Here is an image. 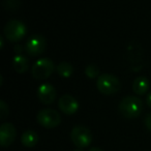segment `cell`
<instances>
[{"instance_id":"cell-9","label":"cell","mask_w":151,"mask_h":151,"mask_svg":"<svg viewBox=\"0 0 151 151\" xmlns=\"http://www.w3.org/2000/svg\"><path fill=\"white\" fill-rule=\"evenodd\" d=\"M58 107L63 113L67 115L76 113L79 109V103L78 101L70 94H64L59 99L58 101Z\"/></svg>"},{"instance_id":"cell-3","label":"cell","mask_w":151,"mask_h":151,"mask_svg":"<svg viewBox=\"0 0 151 151\" xmlns=\"http://www.w3.org/2000/svg\"><path fill=\"white\" fill-rule=\"evenodd\" d=\"M54 62L48 57L40 58L33 63L31 68V73L36 79H47L54 71Z\"/></svg>"},{"instance_id":"cell-20","label":"cell","mask_w":151,"mask_h":151,"mask_svg":"<svg viewBox=\"0 0 151 151\" xmlns=\"http://www.w3.org/2000/svg\"><path fill=\"white\" fill-rule=\"evenodd\" d=\"M147 105L151 108V92L149 93V95L147 96Z\"/></svg>"},{"instance_id":"cell-13","label":"cell","mask_w":151,"mask_h":151,"mask_svg":"<svg viewBox=\"0 0 151 151\" xmlns=\"http://www.w3.org/2000/svg\"><path fill=\"white\" fill-rule=\"evenodd\" d=\"M21 141L22 144L26 147H33L34 145L37 143L38 141V136L34 130L28 129L22 134L21 136Z\"/></svg>"},{"instance_id":"cell-2","label":"cell","mask_w":151,"mask_h":151,"mask_svg":"<svg viewBox=\"0 0 151 151\" xmlns=\"http://www.w3.org/2000/svg\"><path fill=\"white\" fill-rule=\"evenodd\" d=\"M96 86L97 89L104 94H113L120 90L121 83L116 76L112 73H103L97 78Z\"/></svg>"},{"instance_id":"cell-12","label":"cell","mask_w":151,"mask_h":151,"mask_svg":"<svg viewBox=\"0 0 151 151\" xmlns=\"http://www.w3.org/2000/svg\"><path fill=\"white\" fill-rule=\"evenodd\" d=\"M13 65H14V68H15V70L17 71V73H23L24 71H26L28 69L29 61H28V59L26 58L24 55L17 54L14 57Z\"/></svg>"},{"instance_id":"cell-5","label":"cell","mask_w":151,"mask_h":151,"mask_svg":"<svg viewBox=\"0 0 151 151\" xmlns=\"http://www.w3.org/2000/svg\"><path fill=\"white\" fill-rule=\"evenodd\" d=\"M70 138L78 148L87 147L92 141V134L88 127L84 125H76L70 132Z\"/></svg>"},{"instance_id":"cell-21","label":"cell","mask_w":151,"mask_h":151,"mask_svg":"<svg viewBox=\"0 0 151 151\" xmlns=\"http://www.w3.org/2000/svg\"><path fill=\"white\" fill-rule=\"evenodd\" d=\"M88 151H103V150L101 148H99V147H91Z\"/></svg>"},{"instance_id":"cell-15","label":"cell","mask_w":151,"mask_h":151,"mask_svg":"<svg viewBox=\"0 0 151 151\" xmlns=\"http://www.w3.org/2000/svg\"><path fill=\"white\" fill-rule=\"evenodd\" d=\"M85 73L88 78H96L97 76L99 75V68L95 63H90L85 67Z\"/></svg>"},{"instance_id":"cell-10","label":"cell","mask_w":151,"mask_h":151,"mask_svg":"<svg viewBox=\"0 0 151 151\" xmlns=\"http://www.w3.org/2000/svg\"><path fill=\"white\" fill-rule=\"evenodd\" d=\"M37 95L42 104H51L56 97V89L50 83H44L38 87Z\"/></svg>"},{"instance_id":"cell-6","label":"cell","mask_w":151,"mask_h":151,"mask_svg":"<svg viewBox=\"0 0 151 151\" xmlns=\"http://www.w3.org/2000/svg\"><path fill=\"white\" fill-rule=\"evenodd\" d=\"M37 121L45 127H55L61 122V116L56 110L42 109L37 113Z\"/></svg>"},{"instance_id":"cell-18","label":"cell","mask_w":151,"mask_h":151,"mask_svg":"<svg viewBox=\"0 0 151 151\" xmlns=\"http://www.w3.org/2000/svg\"><path fill=\"white\" fill-rule=\"evenodd\" d=\"M144 123H145V125H146V127L151 132V113L146 115V117H145V119H144Z\"/></svg>"},{"instance_id":"cell-17","label":"cell","mask_w":151,"mask_h":151,"mask_svg":"<svg viewBox=\"0 0 151 151\" xmlns=\"http://www.w3.org/2000/svg\"><path fill=\"white\" fill-rule=\"evenodd\" d=\"M21 4V1L19 0H5L2 2V5L7 9H16Z\"/></svg>"},{"instance_id":"cell-8","label":"cell","mask_w":151,"mask_h":151,"mask_svg":"<svg viewBox=\"0 0 151 151\" xmlns=\"http://www.w3.org/2000/svg\"><path fill=\"white\" fill-rule=\"evenodd\" d=\"M17 136V129L15 125L11 122L1 124L0 126V144L1 146L6 147L15 141Z\"/></svg>"},{"instance_id":"cell-22","label":"cell","mask_w":151,"mask_h":151,"mask_svg":"<svg viewBox=\"0 0 151 151\" xmlns=\"http://www.w3.org/2000/svg\"><path fill=\"white\" fill-rule=\"evenodd\" d=\"M0 46H1V48L3 47V38H2V36H0Z\"/></svg>"},{"instance_id":"cell-4","label":"cell","mask_w":151,"mask_h":151,"mask_svg":"<svg viewBox=\"0 0 151 151\" xmlns=\"http://www.w3.org/2000/svg\"><path fill=\"white\" fill-rule=\"evenodd\" d=\"M26 25L22 21L12 19L4 26V35L11 42H18L26 33Z\"/></svg>"},{"instance_id":"cell-11","label":"cell","mask_w":151,"mask_h":151,"mask_svg":"<svg viewBox=\"0 0 151 151\" xmlns=\"http://www.w3.org/2000/svg\"><path fill=\"white\" fill-rule=\"evenodd\" d=\"M149 88V80L145 76H139L134 80L132 83V90L137 94H144Z\"/></svg>"},{"instance_id":"cell-16","label":"cell","mask_w":151,"mask_h":151,"mask_svg":"<svg viewBox=\"0 0 151 151\" xmlns=\"http://www.w3.org/2000/svg\"><path fill=\"white\" fill-rule=\"evenodd\" d=\"M7 115H9V106L3 99H0V119H5Z\"/></svg>"},{"instance_id":"cell-23","label":"cell","mask_w":151,"mask_h":151,"mask_svg":"<svg viewBox=\"0 0 151 151\" xmlns=\"http://www.w3.org/2000/svg\"><path fill=\"white\" fill-rule=\"evenodd\" d=\"M73 151H84V150H83L82 148H77V149H75Z\"/></svg>"},{"instance_id":"cell-1","label":"cell","mask_w":151,"mask_h":151,"mask_svg":"<svg viewBox=\"0 0 151 151\" xmlns=\"http://www.w3.org/2000/svg\"><path fill=\"white\" fill-rule=\"evenodd\" d=\"M142 101L138 96H134V95H127L123 97L118 106L120 113L126 118L138 117L142 112Z\"/></svg>"},{"instance_id":"cell-14","label":"cell","mask_w":151,"mask_h":151,"mask_svg":"<svg viewBox=\"0 0 151 151\" xmlns=\"http://www.w3.org/2000/svg\"><path fill=\"white\" fill-rule=\"evenodd\" d=\"M56 70L58 73V75H60L61 77L68 78L73 73V66L67 61H62L56 66Z\"/></svg>"},{"instance_id":"cell-7","label":"cell","mask_w":151,"mask_h":151,"mask_svg":"<svg viewBox=\"0 0 151 151\" xmlns=\"http://www.w3.org/2000/svg\"><path fill=\"white\" fill-rule=\"evenodd\" d=\"M46 46H47L46 38L42 34L35 33V34H32L27 40L25 45V49L28 54L32 55V56H36V55H40V53L44 52Z\"/></svg>"},{"instance_id":"cell-19","label":"cell","mask_w":151,"mask_h":151,"mask_svg":"<svg viewBox=\"0 0 151 151\" xmlns=\"http://www.w3.org/2000/svg\"><path fill=\"white\" fill-rule=\"evenodd\" d=\"M22 50H23V47H22L21 45L17 44V45L15 46V52H16V53H21V52H22Z\"/></svg>"}]
</instances>
